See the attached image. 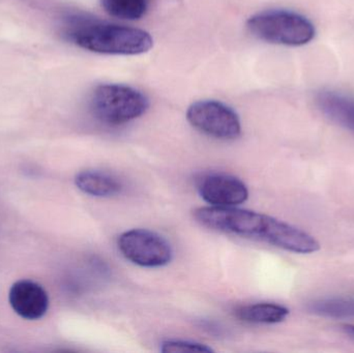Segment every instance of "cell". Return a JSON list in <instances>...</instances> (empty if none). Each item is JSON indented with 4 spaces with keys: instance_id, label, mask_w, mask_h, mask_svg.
I'll use <instances>...</instances> for the list:
<instances>
[{
    "instance_id": "4fadbf2b",
    "label": "cell",
    "mask_w": 354,
    "mask_h": 353,
    "mask_svg": "<svg viewBox=\"0 0 354 353\" xmlns=\"http://www.w3.org/2000/svg\"><path fill=\"white\" fill-rule=\"evenodd\" d=\"M151 0H102L104 10L122 20H139L145 16Z\"/></svg>"
},
{
    "instance_id": "7c38bea8",
    "label": "cell",
    "mask_w": 354,
    "mask_h": 353,
    "mask_svg": "<svg viewBox=\"0 0 354 353\" xmlns=\"http://www.w3.org/2000/svg\"><path fill=\"white\" fill-rule=\"evenodd\" d=\"M309 311L318 316L328 318H354V298H322L311 303L309 305Z\"/></svg>"
},
{
    "instance_id": "3957f363",
    "label": "cell",
    "mask_w": 354,
    "mask_h": 353,
    "mask_svg": "<svg viewBox=\"0 0 354 353\" xmlns=\"http://www.w3.org/2000/svg\"><path fill=\"white\" fill-rule=\"evenodd\" d=\"M247 27L254 37L277 45L299 47L315 37V26L307 17L287 10H270L253 15Z\"/></svg>"
},
{
    "instance_id": "8fae6325",
    "label": "cell",
    "mask_w": 354,
    "mask_h": 353,
    "mask_svg": "<svg viewBox=\"0 0 354 353\" xmlns=\"http://www.w3.org/2000/svg\"><path fill=\"white\" fill-rule=\"evenodd\" d=\"M235 315L245 323L274 325L284 321L288 317L289 310L281 305L260 303L241 307L235 311Z\"/></svg>"
},
{
    "instance_id": "6da1fadb",
    "label": "cell",
    "mask_w": 354,
    "mask_h": 353,
    "mask_svg": "<svg viewBox=\"0 0 354 353\" xmlns=\"http://www.w3.org/2000/svg\"><path fill=\"white\" fill-rule=\"evenodd\" d=\"M193 216L208 229L259 240L289 252L311 254L320 250L314 236L264 213L236 207H207L195 209Z\"/></svg>"
},
{
    "instance_id": "52a82bcc",
    "label": "cell",
    "mask_w": 354,
    "mask_h": 353,
    "mask_svg": "<svg viewBox=\"0 0 354 353\" xmlns=\"http://www.w3.org/2000/svg\"><path fill=\"white\" fill-rule=\"evenodd\" d=\"M197 190L210 207H235L247 201V186L234 176L224 173L205 174L199 178Z\"/></svg>"
},
{
    "instance_id": "30bf717a",
    "label": "cell",
    "mask_w": 354,
    "mask_h": 353,
    "mask_svg": "<svg viewBox=\"0 0 354 353\" xmlns=\"http://www.w3.org/2000/svg\"><path fill=\"white\" fill-rule=\"evenodd\" d=\"M75 184L81 192L93 197L115 196L122 190V182L118 178L97 170L79 172Z\"/></svg>"
},
{
    "instance_id": "7a4b0ae2",
    "label": "cell",
    "mask_w": 354,
    "mask_h": 353,
    "mask_svg": "<svg viewBox=\"0 0 354 353\" xmlns=\"http://www.w3.org/2000/svg\"><path fill=\"white\" fill-rule=\"evenodd\" d=\"M66 32L77 46L95 53L139 55L153 45V37L143 29L84 17H72L66 23Z\"/></svg>"
},
{
    "instance_id": "5bb4252c",
    "label": "cell",
    "mask_w": 354,
    "mask_h": 353,
    "mask_svg": "<svg viewBox=\"0 0 354 353\" xmlns=\"http://www.w3.org/2000/svg\"><path fill=\"white\" fill-rule=\"evenodd\" d=\"M163 353H210L212 348L197 342L183 341V340H168L162 344Z\"/></svg>"
},
{
    "instance_id": "9c48e42d",
    "label": "cell",
    "mask_w": 354,
    "mask_h": 353,
    "mask_svg": "<svg viewBox=\"0 0 354 353\" xmlns=\"http://www.w3.org/2000/svg\"><path fill=\"white\" fill-rule=\"evenodd\" d=\"M316 105L324 116L354 134V97L334 90L316 95Z\"/></svg>"
},
{
    "instance_id": "9a60e30c",
    "label": "cell",
    "mask_w": 354,
    "mask_h": 353,
    "mask_svg": "<svg viewBox=\"0 0 354 353\" xmlns=\"http://www.w3.org/2000/svg\"><path fill=\"white\" fill-rule=\"evenodd\" d=\"M343 332H344L346 335H348L349 337L353 338L354 339V325H342Z\"/></svg>"
},
{
    "instance_id": "277c9868",
    "label": "cell",
    "mask_w": 354,
    "mask_h": 353,
    "mask_svg": "<svg viewBox=\"0 0 354 353\" xmlns=\"http://www.w3.org/2000/svg\"><path fill=\"white\" fill-rule=\"evenodd\" d=\"M149 107L145 93L124 84H103L93 90L91 108L93 115L110 126H120L142 116Z\"/></svg>"
},
{
    "instance_id": "5b68a950",
    "label": "cell",
    "mask_w": 354,
    "mask_h": 353,
    "mask_svg": "<svg viewBox=\"0 0 354 353\" xmlns=\"http://www.w3.org/2000/svg\"><path fill=\"white\" fill-rule=\"evenodd\" d=\"M118 249L134 265L139 267H165L174 256L171 245L157 232L147 229H132L120 234Z\"/></svg>"
},
{
    "instance_id": "ba28073f",
    "label": "cell",
    "mask_w": 354,
    "mask_h": 353,
    "mask_svg": "<svg viewBox=\"0 0 354 353\" xmlns=\"http://www.w3.org/2000/svg\"><path fill=\"white\" fill-rule=\"evenodd\" d=\"M8 302L16 314L27 321L43 318L50 305L47 292L31 280L15 282L8 294Z\"/></svg>"
},
{
    "instance_id": "8992f818",
    "label": "cell",
    "mask_w": 354,
    "mask_h": 353,
    "mask_svg": "<svg viewBox=\"0 0 354 353\" xmlns=\"http://www.w3.org/2000/svg\"><path fill=\"white\" fill-rule=\"evenodd\" d=\"M189 124L207 136L221 140H233L241 134V124L236 112L222 102L203 99L189 106Z\"/></svg>"
}]
</instances>
